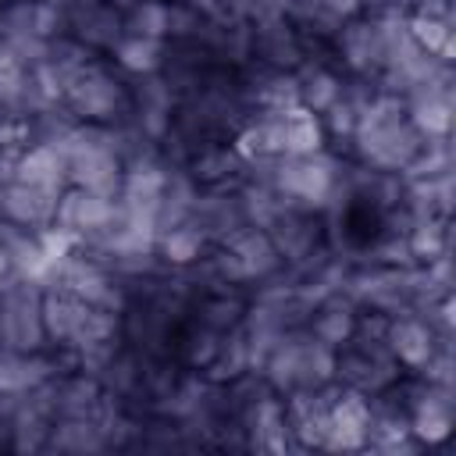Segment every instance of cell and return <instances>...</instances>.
Listing matches in <instances>:
<instances>
[{
	"mask_svg": "<svg viewBox=\"0 0 456 456\" xmlns=\"http://www.w3.org/2000/svg\"><path fill=\"white\" fill-rule=\"evenodd\" d=\"M57 196L61 192L36 189V185H25V182H7L0 189V221H11V224L28 228V232H39L43 224L53 221Z\"/></svg>",
	"mask_w": 456,
	"mask_h": 456,
	"instance_id": "10",
	"label": "cell"
},
{
	"mask_svg": "<svg viewBox=\"0 0 456 456\" xmlns=\"http://www.w3.org/2000/svg\"><path fill=\"white\" fill-rule=\"evenodd\" d=\"M43 331V289L14 271L0 278V349L36 353L46 349Z\"/></svg>",
	"mask_w": 456,
	"mask_h": 456,
	"instance_id": "2",
	"label": "cell"
},
{
	"mask_svg": "<svg viewBox=\"0 0 456 456\" xmlns=\"http://www.w3.org/2000/svg\"><path fill=\"white\" fill-rule=\"evenodd\" d=\"M328 381H335V349L317 342L303 324L296 342V388H321Z\"/></svg>",
	"mask_w": 456,
	"mask_h": 456,
	"instance_id": "21",
	"label": "cell"
},
{
	"mask_svg": "<svg viewBox=\"0 0 456 456\" xmlns=\"http://www.w3.org/2000/svg\"><path fill=\"white\" fill-rule=\"evenodd\" d=\"M242 167H246V164L235 157V150H232L228 142H207V146L192 150L189 160H185V171L196 178L200 189H210V185L239 189Z\"/></svg>",
	"mask_w": 456,
	"mask_h": 456,
	"instance_id": "13",
	"label": "cell"
},
{
	"mask_svg": "<svg viewBox=\"0 0 456 456\" xmlns=\"http://www.w3.org/2000/svg\"><path fill=\"white\" fill-rule=\"evenodd\" d=\"M121 32H125L121 11L114 4H107V0H96V4H89L86 11H78L71 18V36L78 43H86L93 53L96 50H110L121 39Z\"/></svg>",
	"mask_w": 456,
	"mask_h": 456,
	"instance_id": "17",
	"label": "cell"
},
{
	"mask_svg": "<svg viewBox=\"0 0 456 456\" xmlns=\"http://www.w3.org/2000/svg\"><path fill=\"white\" fill-rule=\"evenodd\" d=\"M217 342H221V331H217V328L192 321V324L185 328V335H182V360H185V367H189V370H203V367L214 360Z\"/></svg>",
	"mask_w": 456,
	"mask_h": 456,
	"instance_id": "29",
	"label": "cell"
},
{
	"mask_svg": "<svg viewBox=\"0 0 456 456\" xmlns=\"http://www.w3.org/2000/svg\"><path fill=\"white\" fill-rule=\"evenodd\" d=\"M367 431H370V399L363 392L342 385L328 406V435H324L321 449L360 452V449H367Z\"/></svg>",
	"mask_w": 456,
	"mask_h": 456,
	"instance_id": "5",
	"label": "cell"
},
{
	"mask_svg": "<svg viewBox=\"0 0 456 456\" xmlns=\"http://www.w3.org/2000/svg\"><path fill=\"white\" fill-rule=\"evenodd\" d=\"M36 239H39V246H43V253L50 256V260H64L68 253H75L78 246H82V239L75 235V232H68V228H61V224H43L39 232H36Z\"/></svg>",
	"mask_w": 456,
	"mask_h": 456,
	"instance_id": "33",
	"label": "cell"
},
{
	"mask_svg": "<svg viewBox=\"0 0 456 456\" xmlns=\"http://www.w3.org/2000/svg\"><path fill=\"white\" fill-rule=\"evenodd\" d=\"M296 78H299V103L314 114H324L346 93V78L324 57H314V61L303 57L296 68Z\"/></svg>",
	"mask_w": 456,
	"mask_h": 456,
	"instance_id": "14",
	"label": "cell"
},
{
	"mask_svg": "<svg viewBox=\"0 0 456 456\" xmlns=\"http://www.w3.org/2000/svg\"><path fill=\"white\" fill-rule=\"evenodd\" d=\"M246 370H249V349H246V331H242V324H235V328L221 331L217 353H214V360H210V363L203 367V374H207L210 381H217V385H228V381L242 378Z\"/></svg>",
	"mask_w": 456,
	"mask_h": 456,
	"instance_id": "25",
	"label": "cell"
},
{
	"mask_svg": "<svg viewBox=\"0 0 456 456\" xmlns=\"http://www.w3.org/2000/svg\"><path fill=\"white\" fill-rule=\"evenodd\" d=\"M331 46H335L342 68L353 78L378 82V75L385 68V46H381V36H378V25H374L370 14H360V18L342 21V28L335 32Z\"/></svg>",
	"mask_w": 456,
	"mask_h": 456,
	"instance_id": "4",
	"label": "cell"
},
{
	"mask_svg": "<svg viewBox=\"0 0 456 456\" xmlns=\"http://www.w3.org/2000/svg\"><path fill=\"white\" fill-rule=\"evenodd\" d=\"M278 121H281V153L306 157V153H317V150L328 146V132H324L321 114L306 110L303 103L285 110Z\"/></svg>",
	"mask_w": 456,
	"mask_h": 456,
	"instance_id": "20",
	"label": "cell"
},
{
	"mask_svg": "<svg viewBox=\"0 0 456 456\" xmlns=\"http://www.w3.org/2000/svg\"><path fill=\"white\" fill-rule=\"evenodd\" d=\"M110 61L118 71L125 75H153L164 68L167 61V39H153V36H135V32H121V39L110 46Z\"/></svg>",
	"mask_w": 456,
	"mask_h": 456,
	"instance_id": "15",
	"label": "cell"
},
{
	"mask_svg": "<svg viewBox=\"0 0 456 456\" xmlns=\"http://www.w3.org/2000/svg\"><path fill=\"white\" fill-rule=\"evenodd\" d=\"M110 338H121V314L89 306L64 349H82V346H96V342H110Z\"/></svg>",
	"mask_w": 456,
	"mask_h": 456,
	"instance_id": "28",
	"label": "cell"
},
{
	"mask_svg": "<svg viewBox=\"0 0 456 456\" xmlns=\"http://www.w3.org/2000/svg\"><path fill=\"white\" fill-rule=\"evenodd\" d=\"M96 53L86 46V43H78L75 36H57V39H50L46 43V61L68 78V75H75L82 64H89Z\"/></svg>",
	"mask_w": 456,
	"mask_h": 456,
	"instance_id": "30",
	"label": "cell"
},
{
	"mask_svg": "<svg viewBox=\"0 0 456 456\" xmlns=\"http://www.w3.org/2000/svg\"><path fill=\"white\" fill-rule=\"evenodd\" d=\"M356 314H360V310H356V306L338 292V296L324 299V303L306 317V331H310L317 342H324V346L338 349V346H346V342L353 338Z\"/></svg>",
	"mask_w": 456,
	"mask_h": 456,
	"instance_id": "18",
	"label": "cell"
},
{
	"mask_svg": "<svg viewBox=\"0 0 456 456\" xmlns=\"http://www.w3.org/2000/svg\"><path fill=\"white\" fill-rule=\"evenodd\" d=\"M103 449H107V442H103V431L93 417H53L46 452L86 456V452H103Z\"/></svg>",
	"mask_w": 456,
	"mask_h": 456,
	"instance_id": "22",
	"label": "cell"
},
{
	"mask_svg": "<svg viewBox=\"0 0 456 456\" xmlns=\"http://www.w3.org/2000/svg\"><path fill=\"white\" fill-rule=\"evenodd\" d=\"M207 249H210V239L203 235V228L196 221H182V224L160 232L157 235V246H153V253L160 256V264L171 267V271L192 267L196 260L207 256Z\"/></svg>",
	"mask_w": 456,
	"mask_h": 456,
	"instance_id": "16",
	"label": "cell"
},
{
	"mask_svg": "<svg viewBox=\"0 0 456 456\" xmlns=\"http://www.w3.org/2000/svg\"><path fill=\"white\" fill-rule=\"evenodd\" d=\"M267 235H271V242H274V249H278V256H281L285 267H299V264L310 260V256L324 246V239H328L321 214L296 210V207L281 210V214L274 217V224L267 228Z\"/></svg>",
	"mask_w": 456,
	"mask_h": 456,
	"instance_id": "6",
	"label": "cell"
},
{
	"mask_svg": "<svg viewBox=\"0 0 456 456\" xmlns=\"http://www.w3.org/2000/svg\"><path fill=\"white\" fill-rule=\"evenodd\" d=\"M64 107L78 118V121H93V125H118L128 118L132 110V96H128V82L121 75H114V68H107L103 61H89L82 64L75 75H68L64 82Z\"/></svg>",
	"mask_w": 456,
	"mask_h": 456,
	"instance_id": "1",
	"label": "cell"
},
{
	"mask_svg": "<svg viewBox=\"0 0 456 456\" xmlns=\"http://www.w3.org/2000/svg\"><path fill=\"white\" fill-rule=\"evenodd\" d=\"M203 235L210 239V246L224 242L232 232H239L246 224L242 217V207H239V192L228 189V185H210V189H200L196 196V207H192V217Z\"/></svg>",
	"mask_w": 456,
	"mask_h": 456,
	"instance_id": "9",
	"label": "cell"
},
{
	"mask_svg": "<svg viewBox=\"0 0 456 456\" xmlns=\"http://www.w3.org/2000/svg\"><path fill=\"white\" fill-rule=\"evenodd\" d=\"M370 264H385V267H406V264H413L410 246H406V235L385 232V235L370 246Z\"/></svg>",
	"mask_w": 456,
	"mask_h": 456,
	"instance_id": "32",
	"label": "cell"
},
{
	"mask_svg": "<svg viewBox=\"0 0 456 456\" xmlns=\"http://www.w3.org/2000/svg\"><path fill=\"white\" fill-rule=\"evenodd\" d=\"M46 4H53V7H57L64 18H68V25H71V18H75L78 11H86L89 4H96V0H46Z\"/></svg>",
	"mask_w": 456,
	"mask_h": 456,
	"instance_id": "35",
	"label": "cell"
},
{
	"mask_svg": "<svg viewBox=\"0 0 456 456\" xmlns=\"http://www.w3.org/2000/svg\"><path fill=\"white\" fill-rule=\"evenodd\" d=\"M89 303H82L78 296L64 292V289H46L43 292V331H46V342L57 349V346H68L78 321L86 317Z\"/></svg>",
	"mask_w": 456,
	"mask_h": 456,
	"instance_id": "19",
	"label": "cell"
},
{
	"mask_svg": "<svg viewBox=\"0 0 456 456\" xmlns=\"http://www.w3.org/2000/svg\"><path fill=\"white\" fill-rule=\"evenodd\" d=\"M114 207H118V196H100V192L68 185V189L57 196L53 224H61V228L75 232L78 239H86V235H93L96 228H103V224L114 217Z\"/></svg>",
	"mask_w": 456,
	"mask_h": 456,
	"instance_id": "7",
	"label": "cell"
},
{
	"mask_svg": "<svg viewBox=\"0 0 456 456\" xmlns=\"http://www.w3.org/2000/svg\"><path fill=\"white\" fill-rule=\"evenodd\" d=\"M406 246L413 264H431L435 256L452 249V232H449V217H413V224L406 228Z\"/></svg>",
	"mask_w": 456,
	"mask_h": 456,
	"instance_id": "24",
	"label": "cell"
},
{
	"mask_svg": "<svg viewBox=\"0 0 456 456\" xmlns=\"http://www.w3.org/2000/svg\"><path fill=\"white\" fill-rule=\"evenodd\" d=\"M217 246H224L235 256L246 285H256V281H264V278H271V274H278L285 267L278 249H274V242H271V235L264 228H253V224H242L239 232H232Z\"/></svg>",
	"mask_w": 456,
	"mask_h": 456,
	"instance_id": "8",
	"label": "cell"
},
{
	"mask_svg": "<svg viewBox=\"0 0 456 456\" xmlns=\"http://www.w3.org/2000/svg\"><path fill=\"white\" fill-rule=\"evenodd\" d=\"M403 367L388 353L385 342H360L349 338L335 349V381L346 388H356L363 395H374L381 388H392L399 381Z\"/></svg>",
	"mask_w": 456,
	"mask_h": 456,
	"instance_id": "3",
	"label": "cell"
},
{
	"mask_svg": "<svg viewBox=\"0 0 456 456\" xmlns=\"http://www.w3.org/2000/svg\"><path fill=\"white\" fill-rule=\"evenodd\" d=\"M11 271V260H7V253H4V246H0V278Z\"/></svg>",
	"mask_w": 456,
	"mask_h": 456,
	"instance_id": "36",
	"label": "cell"
},
{
	"mask_svg": "<svg viewBox=\"0 0 456 456\" xmlns=\"http://www.w3.org/2000/svg\"><path fill=\"white\" fill-rule=\"evenodd\" d=\"M167 0H135L121 11V25L125 32L135 36H153V39H167Z\"/></svg>",
	"mask_w": 456,
	"mask_h": 456,
	"instance_id": "27",
	"label": "cell"
},
{
	"mask_svg": "<svg viewBox=\"0 0 456 456\" xmlns=\"http://www.w3.org/2000/svg\"><path fill=\"white\" fill-rule=\"evenodd\" d=\"M385 346H388V353L395 356V363L403 370H417L438 349V338H435V331L428 328L424 317H417V314H395V317H388Z\"/></svg>",
	"mask_w": 456,
	"mask_h": 456,
	"instance_id": "11",
	"label": "cell"
},
{
	"mask_svg": "<svg viewBox=\"0 0 456 456\" xmlns=\"http://www.w3.org/2000/svg\"><path fill=\"white\" fill-rule=\"evenodd\" d=\"M239 207H242V217H246V224H253V228H271L274 224V217L281 214V210H289V203H285V196L278 192V189H271V185H264V182H239Z\"/></svg>",
	"mask_w": 456,
	"mask_h": 456,
	"instance_id": "26",
	"label": "cell"
},
{
	"mask_svg": "<svg viewBox=\"0 0 456 456\" xmlns=\"http://www.w3.org/2000/svg\"><path fill=\"white\" fill-rule=\"evenodd\" d=\"M14 182L50 189V192H64L71 185L68 182V160L53 142H28L14 157Z\"/></svg>",
	"mask_w": 456,
	"mask_h": 456,
	"instance_id": "12",
	"label": "cell"
},
{
	"mask_svg": "<svg viewBox=\"0 0 456 456\" xmlns=\"http://www.w3.org/2000/svg\"><path fill=\"white\" fill-rule=\"evenodd\" d=\"M356 118H360V103L353 100V96H338L324 114H321V121H324V132L331 135V139H338V142H346L349 146V139H353V128H356Z\"/></svg>",
	"mask_w": 456,
	"mask_h": 456,
	"instance_id": "31",
	"label": "cell"
},
{
	"mask_svg": "<svg viewBox=\"0 0 456 456\" xmlns=\"http://www.w3.org/2000/svg\"><path fill=\"white\" fill-rule=\"evenodd\" d=\"M328 14H335L338 21H349V18H360L363 14V0H317Z\"/></svg>",
	"mask_w": 456,
	"mask_h": 456,
	"instance_id": "34",
	"label": "cell"
},
{
	"mask_svg": "<svg viewBox=\"0 0 456 456\" xmlns=\"http://www.w3.org/2000/svg\"><path fill=\"white\" fill-rule=\"evenodd\" d=\"M406 36L431 57L452 64V18L428 14V11H406Z\"/></svg>",
	"mask_w": 456,
	"mask_h": 456,
	"instance_id": "23",
	"label": "cell"
}]
</instances>
